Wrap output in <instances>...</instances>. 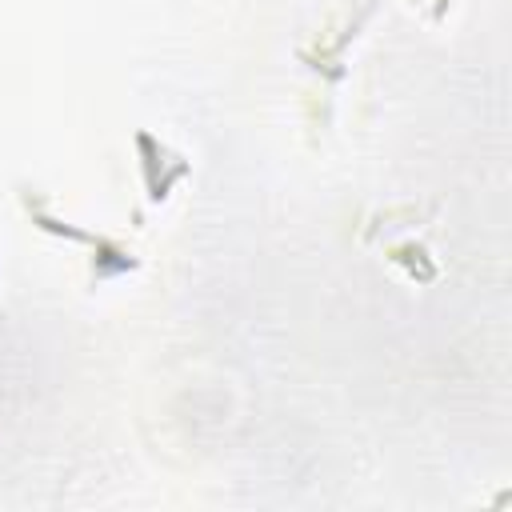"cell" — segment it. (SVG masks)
Returning <instances> with one entry per match:
<instances>
[{"label":"cell","instance_id":"6da1fadb","mask_svg":"<svg viewBox=\"0 0 512 512\" xmlns=\"http://www.w3.org/2000/svg\"><path fill=\"white\" fill-rule=\"evenodd\" d=\"M136 156H140V176H144V192L152 204L168 200V192L192 172V164L172 152L164 140H156L152 132H136Z\"/></svg>","mask_w":512,"mask_h":512},{"label":"cell","instance_id":"7a4b0ae2","mask_svg":"<svg viewBox=\"0 0 512 512\" xmlns=\"http://www.w3.org/2000/svg\"><path fill=\"white\" fill-rule=\"evenodd\" d=\"M392 260H396V264H404V268L416 276V264H428V252H424L420 244H412V240H408V244L392 248ZM428 268H432V264H428Z\"/></svg>","mask_w":512,"mask_h":512},{"label":"cell","instance_id":"3957f363","mask_svg":"<svg viewBox=\"0 0 512 512\" xmlns=\"http://www.w3.org/2000/svg\"><path fill=\"white\" fill-rule=\"evenodd\" d=\"M0 320H4V308H0Z\"/></svg>","mask_w":512,"mask_h":512}]
</instances>
